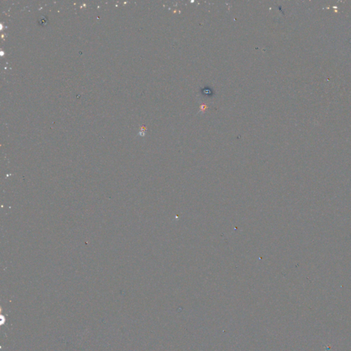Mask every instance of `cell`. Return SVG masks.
Segmentation results:
<instances>
[{"label":"cell","mask_w":351,"mask_h":351,"mask_svg":"<svg viewBox=\"0 0 351 351\" xmlns=\"http://www.w3.org/2000/svg\"><path fill=\"white\" fill-rule=\"evenodd\" d=\"M47 23V19H46L45 17H43V19L42 20L40 19L39 21V23L41 24V25H45V23Z\"/></svg>","instance_id":"6da1fadb"},{"label":"cell","mask_w":351,"mask_h":351,"mask_svg":"<svg viewBox=\"0 0 351 351\" xmlns=\"http://www.w3.org/2000/svg\"><path fill=\"white\" fill-rule=\"evenodd\" d=\"M206 109H207V106H206L205 105H202V106H201V109H202V110H205Z\"/></svg>","instance_id":"7a4b0ae2"}]
</instances>
